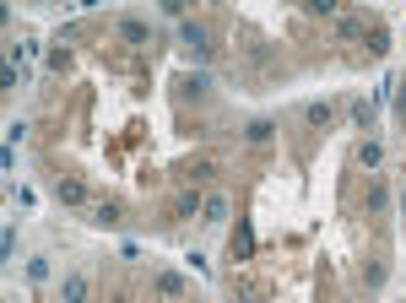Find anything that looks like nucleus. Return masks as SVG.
I'll return each mask as SVG.
<instances>
[{
	"instance_id": "423d86ee",
	"label": "nucleus",
	"mask_w": 406,
	"mask_h": 303,
	"mask_svg": "<svg viewBox=\"0 0 406 303\" xmlns=\"http://www.w3.org/2000/svg\"><path fill=\"white\" fill-rule=\"evenodd\" d=\"M120 33H125L130 43H146V38H152V33H146V22H136V17H125V22H120Z\"/></svg>"
},
{
	"instance_id": "6e6552de",
	"label": "nucleus",
	"mask_w": 406,
	"mask_h": 303,
	"mask_svg": "<svg viewBox=\"0 0 406 303\" xmlns=\"http://www.w3.org/2000/svg\"><path fill=\"white\" fill-rule=\"evenodd\" d=\"M304 120L314 125V130H320V125H330V103H309V108H304Z\"/></svg>"
},
{
	"instance_id": "7ed1b4c3",
	"label": "nucleus",
	"mask_w": 406,
	"mask_h": 303,
	"mask_svg": "<svg viewBox=\"0 0 406 303\" xmlns=\"http://www.w3.org/2000/svg\"><path fill=\"white\" fill-rule=\"evenodd\" d=\"M201 223H227V195H211L201 206Z\"/></svg>"
},
{
	"instance_id": "f8f14e48",
	"label": "nucleus",
	"mask_w": 406,
	"mask_h": 303,
	"mask_svg": "<svg viewBox=\"0 0 406 303\" xmlns=\"http://www.w3.org/2000/svg\"><path fill=\"white\" fill-rule=\"evenodd\" d=\"M358 162H363V168H374V162H379V141H363V152H358Z\"/></svg>"
},
{
	"instance_id": "20e7f679",
	"label": "nucleus",
	"mask_w": 406,
	"mask_h": 303,
	"mask_svg": "<svg viewBox=\"0 0 406 303\" xmlns=\"http://www.w3.org/2000/svg\"><path fill=\"white\" fill-rule=\"evenodd\" d=\"M60 201H65V206H81V201H87L81 179H60Z\"/></svg>"
},
{
	"instance_id": "1a4fd4ad",
	"label": "nucleus",
	"mask_w": 406,
	"mask_h": 303,
	"mask_svg": "<svg viewBox=\"0 0 406 303\" xmlns=\"http://www.w3.org/2000/svg\"><path fill=\"white\" fill-rule=\"evenodd\" d=\"M158 293H162V298H179V293H184V276H174V271L158 276Z\"/></svg>"
},
{
	"instance_id": "39448f33",
	"label": "nucleus",
	"mask_w": 406,
	"mask_h": 303,
	"mask_svg": "<svg viewBox=\"0 0 406 303\" xmlns=\"http://www.w3.org/2000/svg\"><path fill=\"white\" fill-rule=\"evenodd\" d=\"M92 223L114 227V223H120V206H114V201H98V206H92Z\"/></svg>"
},
{
	"instance_id": "9b49d317",
	"label": "nucleus",
	"mask_w": 406,
	"mask_h": 303,
	"mask_svg": "<svg viewBox=\"0 0 406 303\" xmlns=\"http://www.w3.org/2000/svg\"><path fill=\"white\" fill-rule=\"evenodd\" d=\"M385 206H390V190H385V184H374V190H368V211H385Z\"/></svg>"
},
{
	"instance_id": "9d476101",
	"label": "nucleus",
	"mask_w": 406,
	"mask_h": 303,
	"mask_svg": "<svg viewBox=\"0 0 406 303\" xmlns=\"http://www.w3.org/2000/svg\"><path fill=\"white\" fill-rule=\"evenodd\" d=\"M201 195H195V190H184V195H179V217H195V211H201Z\"/></svg>"
},
{
	"instance_id": "ddd939ff",
	"label": "nucleus",
	"mask_w": 406,
	"mask_h": 303,
	"mask_svg": "<svg viewBox=\"0 0 406 303\" xmlns=\"http://www.w3.org/2000/svg\"><path fill=\"white\" fill-rule=\"evenodd\" d=\"M352 120H358V130H363V125L374 120V103H352Z\"/></svg>"
},
{
	"instance_id": "f03ea898",
	"label": "nucleus",
	"mask_w": 406,
	"mask_h": 303,
	"mask_svg": "<svg viewBox=\"0 0 406 303\" xmlns=\"http://www.w3.org/2000/svg\"><path fill=\"white\" fill-rule=\"evenodd\" d=\"M81 298H87V276H76V271H71V276L60 282V303H81Z\"/></svg>"
},
{
	"instance_id": "0eeeda50",
	"label": "nucleus",
	"mask_w": 406,
	"mask_h": 303,
	"mask_svg": "<svg viewBox=\"0 0 406 303\" xmlns=\"http://www.w3.org/2000/svg\"><path fill=\"white\" fill-rule=\"evenodd\" d=\"M244 136H249V141H271V136H276V125H271V120H249Z\"/></svg>"
},
{
	"instance_id": "f257e3e1",
	"label": "nucleus",
	"mask_w": 406,
	"mask_h": 303,
	"mask_svg": "<svg viewBox=\"0 0 406 303\" xmlns=\"http://www.w3.org/2000/svg\"><path fill=\"white\" fill-rule=\"evenodd\" d=\"M179 43H184V55H195V60H206V55H211V38H206L201 22H179Z\"/></svg>"
},
{
	"instance_id": "4468645a",
	"label": "nucleus",
	"mask_w": 406,
	"mask_h": 303,
	"mask_svg": "<svg viewBox=\"0 0 406 303\" xmlns=\"http://www.w3.org/2000/svg\"><path fill=\"white\" fill-rule=\"evenodd\" d=\"M336 33H342V38H352V33H363V22H358V17H342V22H336Z\"/></svg>"
}]
</instances>
